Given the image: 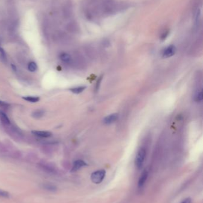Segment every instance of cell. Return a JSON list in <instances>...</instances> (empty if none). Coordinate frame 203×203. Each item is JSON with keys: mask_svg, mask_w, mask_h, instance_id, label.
I'll list each match as a JSON object with an SVG mask.
<instances>
[{"mask_svg": "<svg viewBox=\"0 0 203 203\" xmlns=\"http://www.w3.org/2000/svg\"><path fill=\"white\" fill-rule=\"evenodd\" d=\"M0 57L2 60H6V55L4 49L0 46Z\"/></svg>", "mask_w": 203, "mask_h": 203, "instance_id": "17", "label": "cell"}, {"mask_svg": "<svg viewBox=\"0 0 203 203\" xmlns=\"http://www.w3.org/2000/svg\"><path fill=\"white\" fill-rule=\"evenodd\" d=\"M42 188L47 191H52V192H54L55 191H57V187L55 185L52 184H49V183H44L42 185Z\"/></svg>", "mask_w": 203, "mask_h": 203, "instance_id": "8", "label": "cell"}, {"mask_svg": "<svg viewBox=\"0 0 203 203\" xmlns=\"http://www.w3.org/2000/svg\"><path fill=\"white\" fill-rule=\"evenodd\" d=\"M106 171L104 170H99L93 172L91 176V179L94 184H98L101 183L104 179Z\"/></svg>", "mask_w": 203, "mask_h": 203, "instance_id": "1", "label": "cell"}, {"mask_svg": "<svg viewBox=\"0 0 203 203\" xmlns=\"http://www.w3.org/2000/svg\"><path fill=\"white\" fill-rule=\"evenodd\" d=\"M60 58L62 61L66 63H69L72 61L71 56L67 53H62L60 55Z\"/></svg>", "mask_w": 203, "mask_h": 203, "instance_id": "9", "label": "cell"}, {"mask_svg": "<svg viewBox=\"0 0 203 203\" xmlns=\"http://www.w3.org/2000/svg\"><path fill=\"white\" fill-rule=\"evenodd\" d=\"M195 100L197 102H201L203 100V91L200 90L199 91L196 95Z\"/></svg>", "mask_w": 203, "mask_h": 203, "instance_id": "15", "label": "cell"}, {"mask_svg": "<svg viewBox=\"0 0 203 203\" xmlns=\"http://www.w3.org/2000/svg\"><path fill=\"white\" fill-rule=\"evenodd\" d=\"M0 197L8 199L10 197V194L8 192L0 189Z\"/></svg>", "mask_w": 203, "mask_h": 203, "instance_id": "16", "label": "cell"}, {"mask_svg": "<svg viewBox=\"0 0 203 203\" xmlns=\"http://www.w3.org/2000/svg\"><path fill=\"white\" fill-rule=\"evenodd\" d=\"M167 35H168V32H164V33H163L162 36H161V39H163V40L165 39L166 38V37L167 36Z\"/></svg>", "mask_w": 203, "mask_h": 203, "instance_id": "18", "label": "cell"}, {"mask_svg": "<svg viewBox=\"0 0 203 203\" xmlns=\"http://www.w3.org/2000/svg\"><path fill=\"white\" fill-rule=\"evenodd\" d=\"M23 99L28 102L32 103H36L40 100V97L38 96H25L23 97Z\"/></svg>", "mask_w": 203, "mask_h": 203, "instance_id": "11", "label": "cell"}, {"mask_svg": "<svg viewBox=\"0 0 203 203\" xmlns=\"http://www.w3.org/2000/svg\"><path fill=\"white\" fill-rule=\"evenodd\" d=\"M118 118V114H113L107 116L103 120V122L105 124L109 125L113 122L116 121Z\"/></svg>", "mask_w": 203, "mask_h": 203, "instance_id": "4", "label": "cell"}, {"mask_svg": "<svg viewBox=\"0 0 203 203\" xmlns=\"http://www.w3.org/2000/svg\"><path fill=\"white\" fill-rule=\"evenodd\" d=\"M0 120H1L2 122L5 124V125H10V121L8 119V117L7 116V115L2 112H0Z\"/></svg>", "mask_w": 203, "mask_h": 203, "instance_id": "10", "label": "cell"}, {"mask_svg": "<svg viewBox=\"0 0 203 203\" xmlns=\"http://www.w3.org/2000/svg\"><path fill=\"white\" fill-rule=\"evenodd\" d=\"M44 115V111L41 110H38L33 112L32 116L35 118H40Z\"/></svg>", "mask_w": 203, "mask_h": 203, "instance_id": "13", "label": "cell"}, {"mask_svg": "<svg viewBox=\"0 0 203 203\" xmlns=\"http://www.w3.org/2000/svg\"><path fill=\"white\" fill-rule=\"evenodd\" d=\"M0 105L1 106H6V105H7V103L4 102H3V101L0 100Z\"/></svg>", "mask_w": 203, "mask_h": 203, "instance_id": "20", "label": "cell"}, {"mask_svg": "<svg viewBox=\"0 0 203 203\" xmlns=\"http://www.w3.org/2000/svg\"><path fill=\"white\" fill-rule=\"evenodd\" d=\"M146 155V152L144 149H140L136 156L135 158V165L137 168L140 169L142 166L143 165V163L144 162L145 158Z\"/></svg>", "mask_w": 203, "mask_h": 203, "instance_id": "2", "label": "cell"}, {"mask_svg": "<svg viewBox=\"0 0 203 203\" xmlns=\"http://www.w3.org/2000/svg\"><path fill=\"white\" fill-rule=\"evenodd\" d=\"M85 88H86V87H85V86H79V87H76L70 88V90L73 93L79 94V93H82Z\"/></svg>", "mask_w": 203, "mask_h": 203, "instance_id": "12", "label": "cell"}, {"mask_svg": "<svg viewBox=\"0 0 203 203\" xmlns=\"http://www.w3.org/2000/svg\"><path fill=\"white\" fill-rule=\"evenodd\" d=\"M37 65L34 62H31L28 65V70L31 72H35L37 70Z\"/></svg>", "mask_w": 203, "mask_h": 203, "instance_id": "14", "label": "cell"}, {"mask_svg": "<svg viewBox=\"0 0 203 203\" xmlns=\"http://www.w3.org/2000/svg\"><path fill=\"white\" fill-rule=\"evenodd\" d=\"M87 164L82 160H77L73 163V165L72 169V172H76L80 169L81 167L86 166Z\"/></svg>", "mask_w": 203, "mask_h": 203, "instance_id": "5", "label": "cell"}, {"mask_svg": "<svg viewBox=\"0 0 203 203\" xmlns=\"http://www.w3.org/2000/svg\"><path fill=\"white\" fill-rule=\"evenodd\" d=\"M191 203V200L190 198H187L185 200H184L181 203Z\"/></svg>", "mask_w": 203, "mask_h": 203, "instance_id": "19", "label": "cell"}, {"mask_svg": "<svg viewBox=\"0 0 203 203\" xmlns=\"http://www.w3.org/2000/svg\"><path fill=\"white\" fill-rule=\"evenodd\" d=\"M32 133L37 136L42 138H48L51 136V133L49 131H32Z\"/></svg>", "mask_w": 203, "mask_h": 203, "instance_id": "6", "label": "cell"}, {"mask_svg": "<svg viewBox=\"0 0 203 203\" xmlns=\"http://www.w3.org/2000/svg\"><path fill=\"white\" fill-rule=\"evenodd\" d=\"M175 51H176L175 46L173 45H170L164 50L163 53V57L169 58L175 54Z\"/></svg>", "mask_w": 203, "mask_h": 203, "instance_id": "3", "label": "cell"}, {"mask_svg": "<svg viewBox=\"0 0 203 203\" xmlns=\"http://www.w3.org/2000/svg\"><path fill=\"white\" fill-rule=\"evenodd\" d=\"M148 178V172L146 170H144L142 174L141 175V176L139 179L138 181V187H142L144 184L145 183L147 179Z\"/></svg>", "mask_w": 203, "mask_h": 203, "instance_id": "7", "label": "cell"}]
</instances>
